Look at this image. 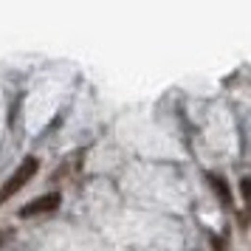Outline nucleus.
Listing matches in <instances>:
<instances>
[{
    "label": "nucleus",
    "mask_w": 251,
    "mask_h": 251,
    "mask_svg": "<svg viewBox=\"0 0 251 251\" xmlns=\"http://www.w3.org/2000/svg\"><path fill=\"white\" fill-rule=\"evenodd\" d=\"M37 167H40V164H37V158H31V155L20 161V167H17V170L9 175V181L0 186V203H6L12 195H17V192L25 186V183L31 181V178L37 175Z\"/></svg>",
    "instance_id": "nucleus-1"
},
{
    "label": "nucleus",
    "mask_w": 251,
    "mask_h": 251,
    "mask_svg": "<svg viewBox=\"0 0 251 251\" xmlns=\"http://www.w3.org/2000/svg\"><path fill=\"white\" fill-rule=\"evenodd\" d=\"M57 206H59V195L57 192L40 195V198H34L28 206L20 209V217H34V215H43V212H54Z\"/></svg>",
    "instance_id": "nucleus-2"
},
{
    "label": "nucleus",
    "mask_w": 251,
    "mask_h": 251,
    "mask_svg": "<svg viewBox=\"0 0 251 251\" xmlns=\"http://www.w3.org/2000/svg\"><path fill=\"white\" fill-rule=\"evenodd\" d=\"M209 183H212V189L217 192V198L223 201V206H231V192H228L226 178H220V175H209Z\"/></svg>",
    "instance_id": "nucleus-3"
},
{
    "label": "nucleus",
    "mask_w": 251,
    "mask_h": 251,
    "mask_svg": "<svg viewBox=\"0 0 251 251\" xmlns=\"http://www.w3.org/2000/svg\"><path fill=\"white\" fill-rule=\"evenodd\" d=\"M240 192H243V201L249 206V215H251V175H246L243 181H240Z\"/></svg>",
    "instance_id": "nucleus-4"
}]
</instances>
